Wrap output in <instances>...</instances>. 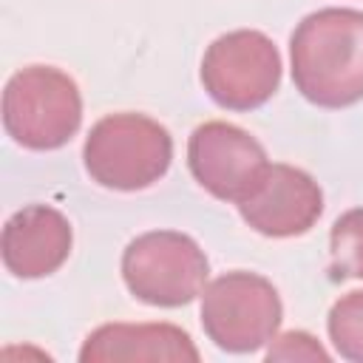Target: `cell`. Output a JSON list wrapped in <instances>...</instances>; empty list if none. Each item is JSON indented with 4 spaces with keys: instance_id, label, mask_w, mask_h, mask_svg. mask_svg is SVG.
I'll return each instance as SVG.
<instances>
[{
    "instance_id": "obj_1",
    "label": "cell",
    "mask_w": 363,
    "mask_h": 363,
    "mask_svg": "<svg viewBox=\"0 0 363 363\" xmlns=\"http://www.w3.org/2000/svg\"><path fill=\"white\" fill-rule=\"evenodd\" d=\"M292 82L318 108L363 99V11L326 6L306 14L289 37Z\"/></svg>"
},
{
    "instance_id": "obj_2",
    "label": "cell",
    "mask_w": 363,
    "mask_h": 363,
    "mask_svg": "<svg viewBox=\"0 0 363 363\" xmlns=\"http://www.w3.org/2000/svg\"><path fill=\"white\" fill-rule=\"evenodd\" d=\"M82 162L99 187L122 193L145 190L170 170L173 136L153 116L133 111L108 113L88 130Z\"/></svg>"
},
{
    "instance_id": "obj_3",
    "label": "cell",
    "mask_w": 363,
    "mask_h": 363,
    "mask_svg": "<svg viewBox=\"0 0 363 363\" xmlns=\"http://www.w3.org/2000/svg\"><path fill=\"white\" fill-rule=\"evenodd\" d=\"M82 125L77 82L54 65H28L3 88V128L26 150H57Z\"/></svg>"
},
{
    "instance_id": "obj_4",
    "label": "cell",
    "mask_w": 363,
    "mask_h": 363,
    "mask_svg": "<svg viewBox=\"0 0 363 363\" xmlns=\"http://www.w3.org/2000/svg\"><path fill=\"white\" fill-rule=\"evenodd\" d=\"M199 318L213 346L230 354H250L278 335L284 303L269 278L233 269L207 281Z\"/></svg>"
},
{
    "instance_id": "obj_5",
    "label": "cell",
    "mask_w": 363,
    "mask_h": 363,
    "mask_svg": "<svg viewBox=\"0 0 363 363\" xmlns=\"http://www.w3.org/2000/svg\"><path fill=\"white\" fill-rule=\"evenodd\" d=\"M207 278L210 261L204 250L179 230L142 233L122 252V281L128 292L147 306H187L201 298Z\"/></svg>"
},
{
    "instance_id": "obj_6",
    "label": "cell",
    "mask_w": 363,
    "mask_h": 363,
    "mask_svg": "<svg viewBox=\"0 0 363 363\" xmlns=\"http://www.w3.org/2000/svg\"><path fill=\"white\" fill-rule=\"evenodd\" d=\"M278 45L255 28H235L216 37L201 57V85L224 111H255L281 85Z\"/></svg>"
},
{
    "instance_id": "obj_7",
    "label": "cell",
    "mask_w": 363,
    "mask_h": 363,
    "mask_svg": "<svg viewBox=\"0 0 363 363\" xmlns=\"http://www.w3.org/2000/svg\"><path fill=\"white\" fill-rule=\"evenodd\" d=\"M187 167L210 196L238 207L261 184L269 159L264 145L244 128L210 119L187 139Z\"/></svg>"
},
{
    "instance_id": "obj_8",
    "label": "cell",
    "mask_w": 363,
    "mask_h": 363,
    "mask_svg": "<svg viewBox=\"0 0 363 363\" xmlns=\"http://www.w3.org/2000/svg\"><path fill=\"white\" fill-rule=\"evenodd\" d=\"M238 213L258 235L295 238L318 224L323 213V190L306 170L269 162L261 184L238 204Z\"/></svg>"
},
{
    "instance_id": "obj_9",
    "label": "cell",
    "mask_w": 363,
    "mask_h": 363,
    "mask_svg": "<svg viewBox=\"0 0 363 363\" xmlns=\"http://www.w3.org/2000/svg\"><path fill=\"white\" fill-rule=\"evenodd\" d=\"M71 221L51 204H28L9 216L0 238V255L14 278L34 281L54 275L71 255Z\"/></svg>"
},
{
    "instance_id": "obj_10",
    "label": "cell",
    "mask_w": 363,
    "mask_h": 363,
    "mask_svg": "<svg viewBox=\"0 0 363 363\" xmlns=\"http://www.w3.org/2000/svg\"><path fill=\"white\" fill-rule=\"evenodd\" d=\"M199 357L196 343L176 323H102L82 340L79 349L82 363H196Z\"/></svg>"
},
{
    "instance_id": "obj_11",
    "label": "cell",
    "mask_w": 363,
    "mask_h": 363,
    "mask_svg": "<svg viewBox=\"0 0 363 363\" xmlns=\"http://www.w3.org/2000/svg\"><path fill=\"white\" fill-rule=\"evenodd\" d=\"M329 275L332 281H363V207L335 218L329 230Z\"/></svg>"
},
{
    "instance_id": "obj_12",
    "label": "cell",
    "mask_w": 363,
    "mask_h": 363,
    "mask_svg": "<svg viewBox=\"0 0 363 363\" xmlns=\"http://www.w3.org/2000/svg\"><path fill=\"white\" fill-rule=\"evenodd\" d=\"M326 332L343 360L363 363V289L346 292L332 303L326 315Z\"/></svg>"
},
{
    "instance_id": "obj_13",
    "label": "cell",
    "mask_w": 363,
    "mask_h": 363,
    "mask_svg": "<svg viewBox=\"0 0 363 363\" xmlns=\"http://www.w3.org/2000/svg\"><path fill=\"white\" fill-rule=\"evenodd\" d=\"M264 357H267L269 363H272V360H320V363H326V360H329V352H326L309 332L292 329V332L275 335V337L267 343Z\"/></svg>"
}]
</instances>
